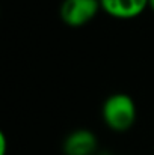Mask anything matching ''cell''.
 Masks as SVG:
<instances>
[{"mask_svg":"<svg viewBox=\"0 0 154 155\" xmlns=\"http://www.w3.org/2000/svg\"><path fill=\"white\" fill-rule=\"evenodd\" d=\"M138 119V105L132 95L115 92L109 95L101 105L103 124L113 133H125L132 130Z\"/></svg>","mask_w":154,"mask_h":155,"instance_id":"6da1fadb","label":"cell"},{"mask_svg":"<svg viewBox=\"0 0 154 155\" xmlns=\"http://www.w3.org/2000/svg\"><path fill=\"white\" fill-rule=\"evenodd\" d=\"M100 12V0H62L59 6V17L68 27H83Z\"/></svg>","mask_w":154,"mask_h":155,"instance_id":"7a4b0ae2","label":"cell"},{"mask_svg":"<svg viewBox=\"0 0 154 155\" xmlns=\"http://www.w3.org/2000/svg\"><path fill=\"white\" fill-rule=\"evenodd\" d=\"M98 151V137L89 128L70 131L62 142L63 155H95Z\"/></svg>","mask_w":154,"mask_h":155,"instance_id":"3957f363","label":"cell"},{"mask_svg":"<svg viewBox=\"0 0 154 155\" xmlns=\"http://www.w3.org/2000/svg\"><path fill=\"white\" fill-rule=\"evenodd\" d=\"M150 0H100L101 11L121 21L135 20L148 9Z\"/></svg>","mask_w":154,"mask_h":155,"instance_id":"277c9868","label":"cell"},{"mask_svg":"<svg viewBox=\"0 0 154 155\" xmlns=\"http://www.w3.org/2000/svg\"><path fill=\"white\" fill-rule=\"evenodd\" d=\"M8 151V139L5 133H0V155H6Z\"/></svg>","mask_w":154,"mask_h":155,"instance_id":"5b68a950","label":"cell"},{"mask_svg":"<svg viewBox=\"0 0 154 155\" xmlns=\"http://www.w3.org/2000/svg\"><path fill=\"white\" fill-rule=\"evenodd\" d=\"M148 9H151L154 12V0H150V2H148Z\"/></svg>","mask_w":154,"mask_h":155,"instance_id":"8992f818","label":"cell"}]
</instances>
